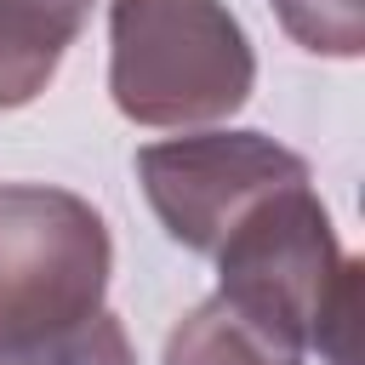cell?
Instances as JSON below:
<instances>
[{"label": "cell", "instance_id": "1", "mask_svg": "<svg viewBox=\"0 0 365 365\" xmlns=\"http://www.w3.org/2000/svg\"><path fill=\"white\" fill-rule=\"evenodd\" d=\"M217 297L245 314L291 331L325 365H354V308H359V262L342 257L336 222L319 205L314 182H291L257 200L228 240L211 251Z\"/></svg>", "mask_w": 365, "mask_h": 365}, {"label": "cell", "instance_id": "2", "mask_svg": "<svg viewBox=\"0 0 365 365\" xmlns=\"http://www.w3.org/2000/svg\"><path fill=\"white\" fill-rule=\"evenodd\" d=\"M251 86L257 51L222 0H108V97L131 125H217Z\"/></svg>", "mask_w": 365, "mask_h": 365}, {"label": "cell", "instance_id": "3", "mask_svg": "<svg viewBox=\"0 0 365 365\" xmlns=\"http://www.w3.org/2000/svg\"><path fill=\"white\" fill-rule=\"evenodd\" d=\"M114 240L91 200L51 182H0V354L29 348L103 314Z\"/></svg>", "mask_w": 365, "mask_h": 365}, {"label": "cell", "instance_id": "4", "mask_svg": "<svg viewBox=\"0 0 365 365\" xmlns=\"http://www.w3.org/2000/svg\"><path fill=\"white\" fill-rule=\"evenodd\" d=\"M137 182L160 228L182 251L211 257L257 200L291 182H314V171L268 131H182L137 148Z\"/></svg>", "mask_w": 365, "mask_h": 365}, {"label": "cell", "instance_id": "5", "mask_svg": "<svg viewBox=\"0 0 365 365\" xmlns=\"http://www.w3.org/2000/svg\"><path fill=\"white\" fill-rule=\"evenodd\" d=\"M86 17L91 0H0V108H23L57 80Z\"/></svg>", "mask_w": 365, "mask_h": 365}, {"label": "cell", "instance_id": "6", "mask_svg": "<svg viewBox=\"0 0 365 365\" xmlns=\"http://www.w3.org/2000/svg\"><path fill=\"white\" fill-rule=\"evenodd\" d=\"M302 359L308 348L291 331L245 314L240 302L217 291L171 325L165 354H160V365H302Z\"/></svg>", "mask_w": 365, "mask_h": 365}, {"label": "cell", "instance_id": "7", "mask_svg": "<svg viewBox=\"0 0 365 365\" xmlns=\"http://www.w3.org/2000/svg\"><path fill=\"white\" fill-rule=\"evenodd\" d=\"M279 29L314 57H359L365 51V0H268Z\"/></svg>", "mask_w": 365, "mask_h": 365}, {"label": "cell", "instance_id": "8", "mask_svg": "<svg viewBox=\"0 0 365 365\" xmlns=\"http://www.w3.org/2000/svg\"><path fill=\"white\" fill-rule=\"evenodd\" d=\"M11 365H137V354H131L125 325L103 308V314H91L86 325L63 331V336L46 342V348H29V354L11 359Z\"/></svg>", "mask_w": 365, "mask_h": 365}, {"label": "cell", "instance_id": "9", "mask_svg": "<svg viewBox=\"0 0 365 365\" xmlns=\"http://www.w3.org/2000/svg\"><path fill=\"white\" fill-rule=\"evenodd\" d=\"M0 365H6V354H0Z\"/></svg>", "mask_w": 365, "mask_h": 365}]
</instances>
